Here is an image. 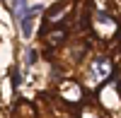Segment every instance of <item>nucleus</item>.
<instances>
[{
    "instance_id": "1",
    "label": "nucleus",
    "mask_w": 121,
    "mask_h": 118,
    "mask_svg": "<svg viewBox=\"0 0 121 118\" xmlns=\"http://www.w3.org/2000/svg\"><path fill=\"white\" fill-rule=\"evenodd\" d=\"M39 12H41V5H39V7H32V10H29V12L22 17V19H19V27H22V36H32V29H34V15H39Z\"/></svg>"
},
{
    "instance_id": "2",
    "label": "nucleus",
    "mask_w": 121,
    "mask_h": 118,
    "mask_svg": "<svg viewBox=\"0 0 121 118\" xmlns=\"http://www.w3.org/2000/svg\"><path fill=\"white\" fill-rule=\"evenodd\" d=\"M63 39H65V31H63V29H58V31L51 34V39H48V41H51V43H60Z\"/></svg>"
},
{
    "instance_id": "3",
    "label": "nucleus",
    "mask_w": 121,
    "mask_h": 118,
    "mask_svg": "<svg viewBox=\"0 0 121 118\" xmlns=\"http://www.w3.org/2000/svg\"><path fill=\"white\" fill-rule=\"evenodd\" d=\"M34 60H36V53H34V51H29V53H27V63H29V65H32Z\"/></svg>"
}]
</instances>
